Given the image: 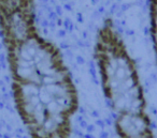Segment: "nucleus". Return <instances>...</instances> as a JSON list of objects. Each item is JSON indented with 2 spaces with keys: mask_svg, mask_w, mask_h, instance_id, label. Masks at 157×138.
I'll list each match as a JSON object with an SVG mask.
<instances>
[{
  "mask_svg": "<svg viewBox=\"0 0 157 138\" xmlns=\"http://www.w3.org/2000/svg\"><path fill=\"white\" fill-rule=\"evenodd\" d=\"M94 60L102 92L115 116L146 111V97L138 65L112 18L97 31Z\"/></svg>",
  "mask_w": 157,
  "mask_h": 138,
  "instance_id": "1",
  "label": "nucleus"
},
{
  "mask_svg": "<svg viewBox=\"0 0 157 138\" xmlns=\"http://www.w3.org/2000/svg\"><path fill=\"white\" fill-rule=\"evenodd\" d=\"M1 34L12 86H45L72 78L59 48L40 34L37 25Z\"/></svg>",
  "mask_w": 157,
  "mask_h": 138,
  "instance_id": "2",
  "label": "nucleus"
},
{
  "mask_svg": "<svg viewBox=\"0 0 157 138\" xmlns=\"http://www.w3.org/2000/svg\"><path fill=\"white\" fill-rule=\"evenodd\" d=\"M114 129L118 138H155L153 123L147 111L115 116Z\"/></svg>",
  "mask_w": 157,
  "mask_h": 138,
  "instance_id": "3",
  "label": "nucleus"
},
{
  "mask_svg": "<svg viewBox=\"0 0 157 138\" xmlns=\"http://www.w3.org/2000/svg\"><path fill=\"white\" fill-rule=\"evenodd\" d=\"M36 13L35 0H0V17Z\"/></svg>",
  "mask_w": 157,
  "mask_h": 138,
  "instance_id": "4",
  "label": "nucleus"
},
{
  "mask_svg": "<svg viewBox=\"0 0 157 138\" xmlns=\"http://www.w3.org/2000/svg\"><path fill=\"white\" fill-rule=\"evenodd\" d=\"M147 5L148 18H150V34L157 65V0H147Z\"/></svg>",
  "mask_w": 157,
  "mask_h": 138,
  "instance_id": "5",
  "label": "nucleus"
}]
</instances>
